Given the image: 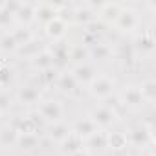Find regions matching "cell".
Masks as SVG:
<instances>
[{
    "mask_svg": "<svg viewBox=\"0 0 156 156\" xmlns=\"http://www.w3.org/2000/svg\"><path fill=\"white\" fill-rule=\"evenodd\" d=\"M96 121H99V123H110L112 121V114L108 110H105V108H99L96 112Z\"/></svg>",
    "mask_w": 156,
    "mask_h": 156,
    "instance_id": "cell-3",
    "label": "cell"
},
{
    "mask_svg": "<svg viewBox=\"0 0 156 156\" xmlns=\"http://www.w3.org/2000/svg\"><path fill=\"white\" fill-rule=\"evenodd\" d=\"M79 130H81V134H92V132H94V125L79 123Z\"/></svg>",
    "mask_w": 156,
    "mask_h": 156,
    "instance_id": "cell-5",
    "label": "cell"
},
{
    "mask_svg": "<svg viewBox=\"0 0 156 156\" xmlns=\"http://www.w3.org/2000/svg\"><path fill=\"white\" fill-rule=\"evenodd\" d=\"M42 114H44L48 119H57V118L61 116V107H59V103L48 101V103L42 107Z\"/></svg>",
    "mask_w": 156,
    "mask_h": 156,
    "instance_id": "cell-1",
    "label": "cell"
},
{
    "mask_svg": "<svg viewBox=\"0 0 156 156\" xmlns=\"http://www.w3.org/2000/svg\"><path fill=\"white\" fill-rule=\"evenodd\" d=\"M20 99L26 101V103H28V101H33V99H37V92L31 90V88H26V90L20 94Z\"/></svg>",
    "mask_w": 156,
    "mask_h": 156,
    "instance_id": "cell-4",
    "label": "cell"
},
{
    "mask_svg": "<svg viewBox=\"0 0 156 156\" xmlns=\"http://www.w3.org/2000/svg\"><path fill=\"white\" fill-rule=\"evenodd\" d=\"M110 88H112V83H110V81H98V83L94 85V92H96V94H99V96L108 94V92H110Z\"/></svg>",
    "mask_w": 156,
    "mask_h": 156,
    "instance_id": "cell-2",
    "label": "cell"
}]
</instances>
